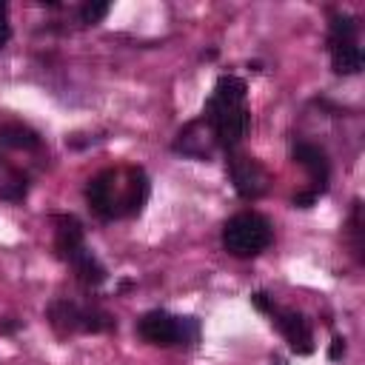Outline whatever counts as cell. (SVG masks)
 I'll list each match as a JSON object with an SVG mask.
<instances>
[{
    "mask_svg": "<svg viewBox=\"0 0 365 365\" xmlns=\"http://www.w3.org/2000/svg\"><path fill=\"white\" fill-rule=\"evenodd\" d=\"M66 262L74 268L77 279H80V282H86V285H100V282L106 279V268L97 262V257H94L86 245H83V248H77Z\"/></svg>",
    "mask_w": 365,
    "mask_h": 365,
    "instance_id": "12",
    "label": "cell"
},
{
    "mask_svg": "<svg viewBox=\"0 0 365 365\" xmlns=\"http://www.w3.org/2000/svg\"><path fill=\"white\" fill-rule=\"evenodd\" d=\"M331 63L336 74H356L362 68V48L356 43L331 46Z\"/></svg>",
    "mask_w": 365,
    "mask_h": 365,
    "instance_id": "14",
    "label": "cell"
},
{
    "mask_svg": "<svg viewBox=\"0 0 365 365\" xmlns=\"http://www.w3.org/2000/svg\"><path fill=\"white\" fill-rule=\"evenodd\" d=\"M294 160L308 171L311 182H314V191H325L328 185V177H331V165H328V157L322 148L311 145V143H297L294 145Z\"/></svg>",
    "mask_w": 365,
    "mask_h": 365,
    "instance_id": "7",
    "label": "cell"
},
{
    "mask_svg": "<svg viewBox=\"0 0 365 365\" xmlns=\"http://www.w3.org/2000/svg\"><path fill=\"white\" fill-rule=\"evenodd\" d=\"M251 302H254L259 311H265V314H271V311H274V305H271V299H268V294H265V291H257V294L251 297Z\"/></svg>",
    "mask_w": 365,
    "mask_h": 365,
    "instance_id": "19",
    "label": "cell"
},
{
    "mask_svg": "<svg viewBox=\"0 0 365 365\" xmlns=\"http://www.w3.org/2000/svg\"><path fill=\"white\" fill-rule=\"evenodd\" d=\"M317 197H319V194H317L314 188H311V191H299V194H294V205H297V208H311V205L317 202Z\"/></svg>",
    "mask_w": 365,
    "mask_h": 365,
    "instance_id": "18",
    "label": "cell"
},
{
    "mask_svg": "<svg viewBox=\"0 0 365 365\" xmlns=\"http://www.w3.org/2000/svg\"><path fill=\"white\" fill-rule=\"evenodd\" d=\"M342 43H356V23L348 14H334L328 26V46H342Z\"/></svg>",
    "mask_w": 365,
    "mask_h": 365,
    "instance_id": "15",
    "label": "cell"
},
{
    "mask_svg": "<svg viewBox=\"0 0 365 365\" xmlns=\"http://www.w3.org/2000/svg\"><path fill=\"white\" fill-rule=\"evenodd\" d=\"M271 242V222L257 211L234 214L222 228V248L231 257H257Z\"/></svg>",
    "mask_w": 365,
    "mask_h": 365,
    "instance_id": "2",
    "label": "cell"
},
{
    "mask_svg": "<svg viewBox=\"0 0 365 365\" xmlns=\"http://www.w3.org/2000/svg\"><path fill=\"white\" fill-rule=\"evenodd\" d=\"M48 319L57 328V334H74V331L100 334V331H111L117 325L106 311H100V308H83V305L68 302V299L51 302Z\"/></svg>",
    "mask_w": 365,
    "mask_h": 365,
    "instance_id": "4",
    "label": "cell"
},
{
    "mask_svg": "<svg viewBox=\"0 0 365 365\" xmlns=\"http://www.w3.org/2000/svg\"><path fill=\"white\" fill-rule=\"evenodd\" d=\"M108 3H86L83 9H80V17H83V23L86 26H94V23H100L106 14H108Z\"/></svg>",
    "mask_w": 365,
    "mask_h": 365,
    "instance_id": "16",
    "label": "cell"
},
{
    "mask_svg": "<svg viewBox=\"0 0 365 365\" xmlns=\"http://www.w3.org/2000/svg\"><path fill=\"white\" fill-rule=\"evenodd\" d=\"M125 174V214H137L148 200V177L143 168H128Z\"/></svg>",
    "mask_w": 365,
    "mask_h": 365,
    "instance_id": "13",
    "label": "cell"
},
{
    "mask_svg": "<svg viewBox=\"0 0 365 365\" xmlns=\"http://www.w3.org/2000/svg\"><path fill=\"white\" fill-rule=\"evenodd\" d=\"M342 354H345V339L334 336V339H331V348H328V356H331V359H339Z\"/></svg>",
    "mask_w": 365,
    "mask_h": 365,
    "instance_id": "20",
    "label": "cell"
},
{
    "mask_svg": "<svg viewBox=\"0 0 365 365\" xmlns=\"http://www.w3.org/2000/svg\"><path fill=\"white\" fill-rule=\"evenodd\" d=\"M137 334L151 342V345H177L185 342L191 345L197 339V322L191 317H171L165 311H148L140 322H137Z\"/></svg>",
    "mask_w": 365,
    "mask_h": 365,
    "instance_id": "3",
    "label": "cell"
},
{
    "mask_svg": "<svg viewBox=\"0 0 365 365\" xmlns=\"http://www.w3.org/2000/svg\"><path fill=\"white\" fill-rule=\"evenodd\" d=\"M26 194H29V171H23L6 154H0V200L20 202Z\"/></svg>",
    "mask_w": 365,
    "mask_h": 365,
    "instance_id": "10",
    "label": "cell"
},
{
    "mask_svg": "<svg viewBox=\"0 0 365 365\" xmlns=\"http://www.w3.org/2000/svg\"><path fill=\"white\" fill-rule=\"evenodd\" d=\"M57 231H54V248H57V257L60 259H68L77 248H83V225L77 217L71 214H60L54 220Z\"/></svg>",
    "mask_w": 365,
    "mask_h": 365,
    "instance_id": "11",
    "label": "cell"
},
{
    "mask_svg": "<svg viewBox=\"0 0 365 365\" xmlns=\"http://www.w3.org/2000/svg\"><path fill=\"white\" fill-rule=\"evenodd\" d=\"M9 37H11V23H9V6L6 3H0V48L9 43Z\"/></svg>",
    "mask_w": 365,
    "mask_h": 365,
    "instance_id": "17",
    "label": "cell"
},
{
    "mask_svg": "<svg viewBox=\"0 0 365 365\" xmlns=\"http://www.w3.org/2000/svg\"><path fill=\"white\" fill-rule=\"evenodd\" d=\"M86 200L91 211L100 220H114L125 214V180H120V171L106 168L86 185Z\"/></svg>",
    "mask_w": 365,
    "mask_h": 365,
    "instance_id": "5",
    "label": "cell"
},
{
    "mask_svg": "<svg viewBox=\"0 0 365 365\" xmlns=\"http://www.w3.org/2000/svg\"><path fill=\"white\" fill-rule=\"evenodd\" d=\"M277 314V325L279 331L285 334L288 345L297 351V354H311L314 351V334L308 328V319L297 311H271Z\"/></svg>",
    "mask_w": 365,
    "mask_h": 365,
    "instance_id": "8",
    "label": "cell"
},
{
    "mask_svg": "<svg viewBox=\"0 0 365 365\" xmlns=\"http://www.w3.org/2000/svg\"><path fill=\"white\" fill-rule=\"evenodd\" d=\"M228 171H231V180H234V188H237L240 197L257 200V197L265 194V188H268V174H265V168H262L254 157H245V154L228 157Z\"/></svg>",
    "mask_w": 365,
    "mask_h": 365,
    "instance_id": "6",
    "label": "cell"
},
{
    "mask_svg": "<svg viewBox=\"0 0 365 365\" xmlns=\"http://www.w3.org/2000/svg\"><path fill=\"white\" fill-rule=\"evenodd\" d=\"M205 125L214 137V143L225 145V148H234L245 131H248V123H251V114H248V106H245V83L240 77H220L217 86H214V94L211 100L205 103Z\"/></svg>",
    "mask_w": 365,
    "mask_h": 365,
    "instance_id": "1",
    "label": "cell"
},
{
    "mask_svg": "<svg viewBox=\"0 0 365 365\" xmlns=\"http://www.w3.org/2000/svg\"><path fill=\"white\" fill-rule=\"evenodd\" d=\"M9 151L37 154L40 137L23 123H6V125H0V154H9Z\"/></svg>",
    "mask_w": 365,
    "mask_h": 365,
    "instance_id": "9",
    "label": "cell"
}]
</instances>
